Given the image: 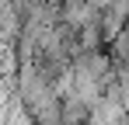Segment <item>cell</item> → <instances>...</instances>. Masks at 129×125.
<instances>
[{"label":"cell","mask_w":129,"mask_h":125,"mask_svg":"<svg viewBox=\"0 0 129 125\" xmlns=\"http://www.w3.org/2000/svg\"><path fill=\"white\" fill-rule=\"evenodd\" d=\"M91 122V108H87L77 94L63 97V125H87Z\"/></svg>","instance_id":"1"}]
</instances>
